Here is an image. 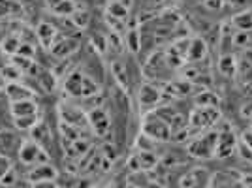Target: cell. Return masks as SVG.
I'll list each match as a JSON object with an SVG mask.
<instances>
[{
  "label": "cell",
  "mask_w": 252,
  "mask_h": 188,
  "mask_svg": "<svg viewBox=\"0 0 252 188\" xmlns=\"http://www.w3.org/2000/svg\"><path fill=\"white\" fill-rule=\"evenodd\" d=\"M64 93H68L74 98H87L91 100L93 96L100 94V87L94 77H91L83 70H72L64 77Z\"/></svg>",
  "instance_id": "1"
},
{
  "label": "cell",
  "mask_w": 252,
  "mask_h": 188,
  "mask_svg": "<svg viewBox=\"0 0 252 188\" xmlns=\"http://www.w3.org/2000/svg\"><path fill=\"white\" fill-rule=\"evenodd\" d=\"M217 139H219L217 128L205 130L187 143V153L196 160H211L217 157Z\"/></svg>",
  "instance_id": "2"
},
{
  "label": "cell",
  "mask_w": 252,
  "mask_h": 188,
  "mask_svg": "<svg viewBox=\"0 0 252 188\" xmlns=\"http://www.w3.org/2000/svg\"><path fill=\"white\" fill-rule=\"evenodd\" d=\"M220 119V111L219 107H194L192 113L189 117V132H194L196 136L205 132V130H211L213 126L219 123Z\"/></svg>",
  "instance_id": "3"
},
{
  "label": "cell",
  "mask_w": 252,
  "mask_h": 188,
  "mask_svg": "<svg viewBox=\"0 0 252 188\" xmlns=\"http://www.w3.org/2000/svg\"><path fill=\"white\" fill-rule=\"evenodd\" d=\"M17 157H19V162L25 164V166H38V164H45V162H51V155L47 153V149L42 147L40 143H36L34 139L27 137L19 143V149H17Z\"/></svg>",
  "instance_id": "4"
},
{
  "label": "cell",
  "mask_w": 252,
  "mask_h": 188,
  "mask_svg": "<svg viewBox=\"0 0 252 188\" xmlns=\"http://www.w3.org/2000/svg\"><path fill=\"white\" fill-rule=\"evenodd\" d=\"M141 134H145L151 139H155L157 143L158 141H169L171 139V128L155 111H147L143 115V123H141Z\"/></svg>",
  "instance_id": "5"
},
{
  "label": "cell",
  "mask_w": 252,
  "mask_h": 188,
  "mask_svg": "<svg viewBox=\"0 0 252 188\" xmlns=\"http://www.w3.org/2000/svg\"><path fill=\"white\" fill-rule=\"evenodd\" d=\"M59 121H63L66 125H72L81 132V128H89V119H87V111L81 107L72 104L61 102L59 104Z\"/></svg>",
  "instance_id": "6"
},
{
  "label": "cell",
  "mask_w": 252,
  "mask_h": 188,
  "mask_svg": "<svg viewBox=\"0 0 252 188\" xmlns=\"http://www.w3.org/2000/svg\"><path fill=\"white\" fill-rule=\"evenodd\" d=\"M87 119H89V128L93 130L94 136L105 137L109 134L111 119L104 107H91V111H87Z\"/></svg>",
  "instance_id": "7"
},
{
  "label": "cell",
  "mask_w": 252,
  "mask_h": 188,
  "mask_svg": "<svg viewBox=\"0 0 252 188\" xmlns=\"http://www.w3.org/2000/svg\"><path fill=\"white\" fill-rule=\"evenodd\" d=\"M226 126L219 128V139H217V157L215 158H226L231 157V153H235L237 149V137H235V132L233 128L228 126V123H224Z\"/></svg>",
  "instance_id": "8"
},
{
  "label": "cell",
  "mask_w": 252,
  "mask_h": 188,
  "mask_svg": "<svg viewBox=\"0 0 252 188\" xmlns=\"http://www.w3.org/2000/svg\"><path fill=\"white\" fill-rule=\"evenodd\" d=\"M158 162H160V158L157 157V151H137L134 153L132 157L128 158V167L132 169V171H151V169H155L158 166Z\"/></svg>",
  "instance_id": "9"
},
{
  "label": "cell",
  "mask_w": 252,
  "mask_h": 188,
  "mask_svg": "<svg viewBox=\"0 0 252 188\" xmlns=\"http://www.w3.org/2000/svg\"><path fill=\"white\" fill-rule=\"evenodd\" d=\"M211 173L205 167H192L187 171L181 181H179V188H207L209 187Z\"/></svg>",
  "instance_id": "10"
},
{
  "label": "cell",
  "mask_w": 252,
  "mask_h": 188,
  "mask_svg": "<svg viewBox=\"0 0 252 188\" xmlns=\"http://www.w3.org/2000/svg\"><path fill=\"white\" fill-rule=\"evenodd\" d=\"M59 177V169L53 166L51 162L45 164H38L27 169V183H40V181H57Z\"/></svg>",
  "instance_id": "11"
},
{
  "label": "cell",
  "mask_w": 252,
  "mask_h": 188,
  "mask_svg": "<svg viewBox=\"0 0 252 188\" xmlns=\"http://www.w3.org/2000/svg\"><path fill=\"white\" fill-rule=\"evenodd\" d=\"M162 91L158 89L157 85L153 83H143L139 87V93H137V100H139V105L141 107H147L145 111H151L153 107H157L162 100Z\"/></svg>",
  "instance_id": "12"
},
{
  "label": "cell",
  "mask_w": 252,
  "mask_h": 188,
  "mask_svg": "<svg viewBox=\"0 0 252 188\" xmlns=\"http://www.w3.org/2000/svg\"><path fill=\"white\" fill-rule=\"evenodd\" d=\"M61 36V31L49 21H42L36 29V38H38V45L42 49H51L53 43L57 42V38Z\"/></svg>",
  "instance_id": "13"
},
{
  "label": "cell",
  "mask_w": 252,
  "mask_h": 188,
  "mask_svg": "<svg viewBox=\"0 0 252 188\" xmlns=\"http://www.w3.org/2000/svg\"><path fill=\"white\" fill-rule=\"evenodd\" d=\"M4 94L10 102H23V100H36V91L31 89L29 85L23 81H15V83H6Z\"/></svg>",
  "instance_id": "14"
},
{
  "label": "cell",
  "mask_w": 252,
  "mask_h": 188,
  "mask_svg": "<svg viewBox=\"0 0 252 188\" xmlns=\"http://www.w3.org/2000/svg\"><path fill=\"white\" fill-rule=\"evenodd\" d=\"M79 49V42L72 38V36H64L61 34L59 38H57V42L53 43V47L49 49L55 59H68L72 53H75Z\"/></svg>",
  "instance_id": "15"
},
{
  "label": "cell",
  "mask_w": 252,
  "mask_h": 188,
  "mask_svg": "<svg viewBox=\"0 0 252 188\" xmlns=\"http://www.w3.org/2000/svg\"><path fill=\"white\" fill-rule=\"evenodd\" d=\"M45 8L55 17H72L79 6L75 0H45Z\"/></svg>",
  "instance_id": "16"
},
{
  "label": "cell",
  "mask_w": 252,
  "mask_h": 188,
  "mask_svg": "<svg viewBox=\"0 0 252 188\" xmlns=\"http://www.w3.org/2000/svg\"><path fill=\"white\" fill-rule=\"evenodd\" d=\"M10 113H11V119H15V117L40 115V105L36 104V100H23V102H10Z\"/></svg>",
  "instance_id": "17"
},
{
  "label": "cell",
  "mask_w": 252,
  "mask_h": 188,
  "mask_svg": "<svg viewBox=\"0 0 252 188\" xmlns=\"http://www.w3.org/2000/svg\"><path fill=\"white\" fill-rule=\"evenodd\" d=\"M23 10L25 8L19 0H0V21L21 17Z\"/></svg>",
  "instance_id": "18"
},
{
  "label": "cell",
  "mask_w": 252,
  "mask_h": 188,
  "mask_svg": "<svg viewBox=\"0 0 252 188\" xmlns=\"http://www.w3.org/2000/svg\"><path fill=\"white\" fill-rule=\"evenodd\" d=\"M205 55H207V43H205V40H201L200 36L192 38L189 45V53H187V61L189 63H198Z\"/></svg>",
  "instance_id": "19"
},
{
  "label": "cell",
  "mask_w": 252,
  "mask_h": 188,
  "mask_svg": "<svg viewBox=\"0 0 252 188\" xmlns=\"http://www.w3.org/2000/svg\"><path fill=\"white\" fill-rule=\"evenodd\" d=\"M230 25L239 32H251L252 31V8L235 13L230 19Z\"/></svg>",
  "instance_id": "20"
},
{
  "label": "cell",
  "mask_w": 252,
  "mask_h": 188,
  "mask_svg": "<svg viewBox=\"0 0 252 188\" xmlns=\"http://www.w3.org/2000/svg\"><path fill=\"white\" fill-rule=\"evenodd\" d=\"M219 72L224 77H235L237 73V57L233 53H226L219 57Z\"/></svg>",
  "instance_id": "21"
},
{
  "label": "cell",
  "mask_w": 252,
  "mask_h": 188,
  "mask_svg": "<svg viewBox=\"0 0 252 188\" xmlns=\"http://www.w3.org/2000/svg\"><path fill=\"white\" fill-rule=\"evenodd\" d=\"M31 139H34L36 143H40L42 147L47 149V143L51 141V132H49V126L45 125L42 119H40V123L31 130Z\"/></svg>",
  "instance_id": "22"
},
{
  "label": "cell",
  "mask_w": 252,
  "mask_h": 188,
  "mask_svg": "<svg viewBox=\"0 0 252 188\" xmlns=\"http://www.w3.org/2000/svg\"><path fill=\"white\" fill-rule=\"evenodd\" d=\"M19 45H21V38H19L17 32H11V34H8V36L0 42L2 51L6 53L8 57H11V55H15V53L19 51Z\"/></svg>",
  "instance_id": "23"
},
{
  "label": "cell",
  "mask_w": 252,
  "mask_h": 188,
  "mask_svg": "<svg viewBox=\"0 0 252 188\" xmlns=\"http://www.w3.org/2000/svg\"><path fill=\"white\" fill-rule=\"evenodd\" d=\"M70 21H72V25H74L77 31H85L87 27H89V23H91V11L87 10V8H77V10L74 11V15L70 17Z\"/></svg>",
  "instance_id": "24"
},
{
  "label": "cell",
  "mask_w": 252,
  "mask_h": 188,
  "mask_svg": "<svg viewBox=\"0 0 252 188\" xmlns=\"http://www.w3.org/2000/svg\"><path fill=\"white\" fill-rule=\"evenodd\" d=\"M0 75H2V79H4L6 83H15V81H23V75H25V73H23L17 66H13L11 63H8L2 66Z\"/></svg>",
  "instance_id": "25"
},
{
  "label": "cell",
  "mask_w": 252,
  "mask_h": 188,
  "mask_svg": "<svg viewBox=\"0 0 252 188\" xmlns=\"http://www.w3.org/2000/svg\"><path fill=\"white\" fill-rule=\"evenodd\" d=\"M40 123V115H29V117H15L13 125L19 132H31L34 126Z\"/></svg>",
  "instance_id": "26"
},
{
  "label": "cell",
  "mask_w": 252,
  "mask_h": 188,
  "mask_svg": "<svg viewBox=\"0 0 252 188\" xmlns=\"http://www.w3.org/2000/svg\"><path fill=\"white\" fill-rule=\"evenodd\" d=\"M111 72H113V77L117 79V83L121 85L123 89L128 87V72H126V66L121 64L119 61H113L111 63Z\"/></svg>",
  "instance_id": "27"
},
{
  "label": "cell",
  "mask_w": 252,
  "mask_h": 188,
  "mask_svg": "<svg viewBox=\"0 0 252 188\" xmlns=\"http://www.w3.org/2000/svg\"><path fill=\"white\" fill-rule=\"evenodd\" d=\"M10 63L13 64V66H17L23 73H27L36 61H34V59H27V57H23V55H17V53H15V55H11L10 57Z\"/></svg>",
  "instance_id": "28"
},
{
  "label": "cell",
  "mask_w": 252,
  "mask_h": 188,
  "mask_svg": "<svg viewBox=\"0 0 252 188\" xmlns=\"http://www.w3.org/2000/svg\"><path fill=\"white\" fill-rule=\"evenodd\" d=\"M136 147L137 151H157V141L151 139L149 136H145V134H141V136L137 137Z\"/></svg>",
  "instance_id": "29"
},
{
  "label": "cell",
  "mask_w": 252,
  "mask_h": 188,
  "mask_svg": "<svg viewBox=\"0 0 252 188\" xmlns=\"http://www.w3.org/2000/svg\"><path fill=\"white\" fill-rule=\"evenodd\" d=\"M11 169H13V162H11V158L8 157V155H4V153H0V181L6 177Z\"/></svg>",
  "instance_id": "30"
},
{
  "label": "cell",
  "mask_w": 252,
  "mask_h": 188,
  "mask_svg": "<svg viewBox=\"0 0 252 188\" xmlns=\"http://www.w3.org/2000/svg\"><path fill=\"white\" fill-rule=\"evenodd\" d=\"M17 55H23V57H27V59H34V61H36V55H38V45H34V43H23L21 42Z\"/></svg>",
  "instance_id": "31"
},
{
  "label": "cell",
  "mask_w": 252,
  "mask_h": 188,
  "mask_svg": "<svg viewBox=\"0 0 252 188\" xmlns=\"http://www.w3.org/2000/svg\"><path fill=\"white\" fill-rule=\"evenodd\" d=\"M235 153H239L241 160H245V162L252 164V149L247 145L243 139H239V141H237V149H235Z\"/></svg>",
  "instance_id": "32"
},
{
  "label": "cell",
  "mask_w": 252,
  "mask_h": 188,
  "mask_svg": "<svg viewBox=\"0 0 252 188\" xmlns=\"http://www.w3.org/2000/svg\"><path fill=\"white\" fill-rule=\"evenodd\" d=\"M203 6L211 11H219L224 8V0H203Z\"/></svg>",
  "instance_id": "33"
},
{
  "label": "cell",
  "mask_w": 252,
  "mask_h": 188,
  "mask_svg": "<svg viewBox=\"0 0 252 188\" xmlns=\"http://www.w3.org/2000/svg\"><path fill=\"white\" fill-rule=\"evenodd\" d=\"M29 188H61L57 181H40V183H29Z\"/></svg>",
  "instance_id": "34"
},
{
  "label": "cell",
  "mask_w": 252,
  "mask_h": 188,
  "mask_svg": "<svg viewBox=\"0 0 252 188\" xmlns=\"http://www.w3.org/2000/svg\"><path fill=\"white\" fill-rule=\"evenodd\" d=\"M243 141H245V143H247V145L252 149V132H251V128H249V130L243 134Z\"/></svg>",
  "instance_id": "35"
},
{
  "label": "cell",
  "mask_w": 252,
  "mask_h": 188,
  "mask_svg": "<svg viewBox=\"0 0 252 188\" xmlns=\"http://www.w3.org/2000/svg\"><path fill=\"white\" fill-rule=\"evenodd\" d=\"M4 89H6V81L2 79V75H0V94L4 93Z\"/></svg>",
  "instance_id": "36"
},
{
  "label": "cell",
  "mask_w": 252,
  "mask_h": 188,
  "mask_svg": "<svg viewBox=\"0 0 252 188\" xmlns=\"http://www.w3.org/2000/svg\"><path fill=\"white\" fill-rule=\"evenodd\" d=\"M251 132H252V125H251Z\"/></svg>",
  "instance_id": "37"
},
{
  "label": "cell",
  "mask_w": 252,
  "mask_h": 188,
  "mask_svg": "<svg viewBox=\"0 0 252 188\" xmlns=\"http://www.w3.org/2000/svg\"><path fill=\"white\" fill-rule=\"evenodd\" d=\"M251 121H252V117H251Z\"/></svg>",
  "instance_id": "38"
}]
</instances>
